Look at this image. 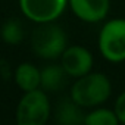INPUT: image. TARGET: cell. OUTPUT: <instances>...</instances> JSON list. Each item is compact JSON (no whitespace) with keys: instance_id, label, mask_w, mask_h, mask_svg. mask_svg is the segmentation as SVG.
Returning a JSON list of instances; mask_svg holds the SVG:
<instances>
[{"instance_id":"6da1fadb","label":"cell","mask_w":125,"mask_h":125,"mask_svg":"<svg viewBox=\"0 0 125 125\" xmlns=\"http://www.w3.org/2000/svg\"><path fill=\"white\" fill-rule=\"evenodd\" d=\"M112 93L109 78L102 72H90L71 87V99L83 107H96L103 104Z\"/></svg>"},{"instance_id":"7a4b0ae2","label":"cell","mask_w":125,"mask_h":125,"mask_svg":"<svg viewBox=\"0 0 125 125\" xmlns=\"http://www.w3.org/2000/svg\"><path fill=\"white\" fill-rule=\"evenodd\" d=\"M31 47L32 52L41 59H57L68 47L66 32L60 25H56L53 22L40 24L32 32Z\"/></svg>"},{"instance_id":"3957f363","label":"cell","mask_w":125,"mask_h":125,"mask_svg":"<svg viewBox=\"0 0 125 125\" xmlns=\"http://www.w3.org/2000/svg\"><path fill=\"white\" fill-rule=\"evenodd\" d=\"M16 125H46L50 118V102L43 90L25 93L16 106Z\"/></svg>"},{"instance_id":"277c9868","label":"cell","mask_w":125,"mask_h":125,"mask_svg":"<svg viewBox=\"0 0 125 125\" xmlns=\"http://www.w3.org/2000/svg\"><path fill=\"white\" fill-rule=\"evenodd\" d=\"M99 50L102 56L112 63L125 60V19H112L102 27Z\"/></svg>"},{"instance_id":"5b68a950","label":"cell","mask_w":125,"mask_h":125,"mask_svg":"<svg viewBox=\"0 0 125 125\" xmlns=\"http://www.w3.org/2000/svg\"><path fill=\"white\" fill-rule=\"evenodd\" d=\"M69 0H19L22 13L37 24L54 22L62 13Z\"/></svg>"},{"instance_id":"8992f818","label":"cell","mask_w":125,"mask_h":125,"mask_svg":"<svg viewBox=\"0 0 125 125\" xmlns=\"http://www.w3.org/2000/svg\"><path fill=\"white\" fill-rule=\"evenodd\" d=\"M60 65L72 78H81L93 69V54L83 46H68L60 56Z\"/></svg>"},{"instance_id":"52a82bcc","label":"cell","mask_w":125,"mask_h":125,"mask_svg":"<svg viewBox=\"0 0 125 125\" xmlns=\"http://www.w3.org/2000/svg\"><path fill=\"white\" fill-rule=\"evenodd\" d=\"M68 5L77 18L96 24L103 21L110 9V0H69Z\"/></svg>"},{"instance_id":"ba28073f","label":"cell","mask_w":125,"mask_h":125,"mask_svg":"<svg viewBox=\"0 0 125 125\" xmlns=\"http://www.w3.org/2000/svg\"><path fill=\"white\" fill-rule=\"evenodd\" d=\"M84 107L69 99H62L54 109V119L57 125H84L85 115Z\"/></svg>"},{"instance_id":"9c48e42d","label":"cell","mask_w":125,"mask_h":125,"mask_svg":"<svg viewBox=\"0 0 125 125\" xmlns=\"http://www.w3.org/2000/svg\"><path fill=\"white\" fill-rule=\"evenodd\" d=\"M13 78H15L16 85L24 93L34 91L41 87V69H38L32 63H28V62L21 63L15 69Z\"/></svg>"},{"instance_id":"30bf717a","label":"cell","mask_w":125,"mask_h":125,"mask_svg":"<svg viewBox=\"0 0 125 125\" xmlns=\"http://www.w3.org/2000/svg\"><path fill=\"white\" fill-rule=\"evenodd\" d=\"M69 75L62 65H47L41 69V88L44 91H59L68 83Z\"/></svg>"},{"instance_id":"8fae6325","label":"cell","mask_w":125,"mask_h":125,"mask_svg":"<svg viewBox=\"0 0 125 125\" xmlns=\"http://www.w3.org/2000/svg\"><path fill=\"white\" fill-rule=\"evenodd\" d=\"M0 37H2V40L6 44H10V46L19 44L24 40V25H22V22L15 19V18L8 19L2 25Z\"/></svg>"},{"instance_id":"7c38bea8","label":"cell","mask_w":125,"mask_h":125,"mask_svg":"<svg viewBox=\"0 0 125 125\" xmlns=\"http://www.w3.org/2000/svg\"><path fill=\"white\" fill-rule=\"evenodd\" d=\"M119 119L116 113L106 107H97L93 109L85 115L84 125H119Z\"/></svg>"},{"instance_id":"4fadbf2b","label":"cell","mask_w":125,"mask_h":125,"mask_svg":"<svg viewBox=\"0 0 125 125\" xmlns=\"http://www.w3.org/2000/svg\"><path fill=\"white\" fill-rule=\"evenodd\" d=\"M113 112L116 113L119 122L122 125H125V91H122L116 100H115V104H113Z\"/></svg>"},{"instance_id":"5bb4252c","label":"cell","mask_w":125,"mask_h":125,"mask_svg":"<svg viewBox=\"0 0 125 125\" xmlns=\"http://www.w3.org/2000/svg\"><path fill=\"white\" fill-rule=\"evenodd\" d=\"M10 77H12V71H10L9 63L5 59L0 57V84H3L5 81H8Z\"/></svg>"}]
</instances>
